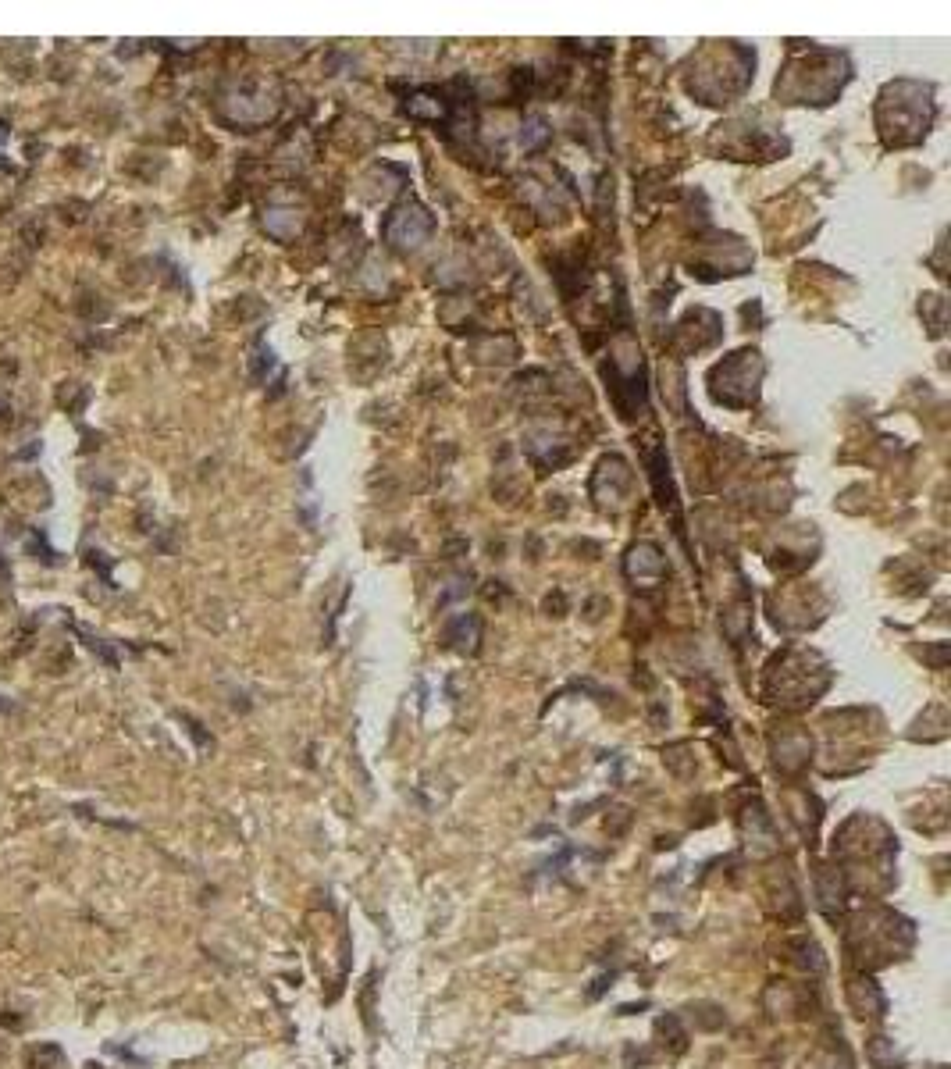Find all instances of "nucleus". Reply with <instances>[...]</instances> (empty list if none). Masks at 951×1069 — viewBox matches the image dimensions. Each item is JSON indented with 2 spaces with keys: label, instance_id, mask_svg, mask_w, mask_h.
<instances>
[{
  "label": "nucleus",
  "instance_id": "1",
  "mask_svg": "<svg viewBox=\"0 0 951 1069\" xmlns=\"http://www.w3.org/2000/svg\"><path fill=\"white\" fill-rule=\"evenodd\" d=\"M912 941H916L912 923L884 906H870L845 920V952L852 955V963L862 966V973L905 959Z\"/></svg>",
  "mask_w": 951,
  "mask_h": 1069
},
{
  "label": "nucleus",
  "instance_id": "2",
  "mask_svg": "<svg viewBox=\"0 0 951 1069\" xmlns=\"http://www.w3.org/2000/svg\"><path fill=\"white\" fill-rule=\"evenodd\" d=\"M813 884H816V906H820V913L827 916L830 923L845 920L848 895H852V888H848L845 874H841L838 866H834V863H816Z\"/></svg>",
  "mask_w": 951,
  "mask_h": 1069
},
{
  "label": "nucleus",
  "instance_id": "3",
  "mask_svg": "<svg viewBox=\"0 0 951 1069\" xmlns=\"http://www.w3.org/2000/svg\"><path fill=\"white\" fill-rule=\"evenodd\" d=\"M766 898H770L773 916H777L781 923L802 920V891H798L795 874H791L788 866H781V870H773V874L766 877Z\"/></svg>",
  "mask_w": 951,
  "mask_h": 1069
},
{
  "label": "nucleus",
  "instance_id": "4",
  "mask_svg": "<svg viewBox=\"0 0 951 1069\" xmlns=\"http://www.w3.org/2000/svg\"><path fill=\"white\" fill-rule=\"evenodd\" d=\"M741 838H745L748 852H752L756 859H766V856H773V852L781 849V841H777V827H773L770 813H766L759 802L745 809V817H741Z\"/></svg>",
  "mask_w": 951,
  "mask_h": 1069
},
{
  "label": "nucleus",
  "instance_id": "5",
  "mask_svg": "<svg viewBox=\"0 0 951 1069\" xmlns=\"http://www.w3.org/2000/svg\"><path fill=\"white\" fill-rule=\"evenodd\" d=\"M845 995H848V1005H852V1012L859 1016V1020H884L887 998L870 973H855V977H848Z\"/></svg>",
  "mask_w": 951,
  "mask_h": 1069
},
{
  "label": "nucleus",
  "instance_id": "6",
  "mask_svg": "<svg viewBox=\"0 0 951 1069\" xmlns=\"http://www.w3.org/2000/svg\"><path fill=\"white\" fill-rule=\"evenodd\" d=\"M802 998H805V991L798 988V984L773 980L763 995V1005H766V1012H773V1016H802Z\"/></svg>",
  "mask_w": 951,
  "mask_h": 1069
},
{
  "label": "nucleus",
  "instance_id": "7",
  "mask_svg": "<svg viewBox=\"0 0 951 1069\" xmlns=\"http://www.w3.org/2000/svg\"><path fill=\"white\" fill-rule=\"evenodd\" d=\"M784 952H791V963L805 973H823V966H827L820 945H816L809 934H795V938H788L784 941Z\"/></svg>",
  "mask_w": 951,
  "mask_h": 1069
},
{
  "label": "nucleus",
  "instance_id": "8",
  "mask_svg": "<svg viewBox=\"0 0 951 1069\" xmlns=\"http://www.w3.org/2000/svg\"><path fill=\"white\" fill-rule=\"evenodd\" d=\"M656 1034H659V1037H667V1041H670V1052H674V1055H681L684 1048H688V1034H684L681 1016H677V1012H667V1016H659V1020H656Z\"/></svg>",
  "mask_w": 951,
  "mask_h": 1069
},
{
  "label": "nucleus",
  "instance_id": "9",
  "mask_svg": "<svg viewBox=\"0 0 951 1069\" xmlns=\"http://www.w3.org/2000/svg\"><path fill=\"white\" fill-rule=\"evenodd\" d=\"M691 1012H699V1016H695V1023H699L702 1030H720V1027H724V1023H727L724 1009H720V1005H713V1002H699V1005H691Z\"/></svg>",
  "mask_w": 951,
  "mask_h": 1069
}]
</instances>
